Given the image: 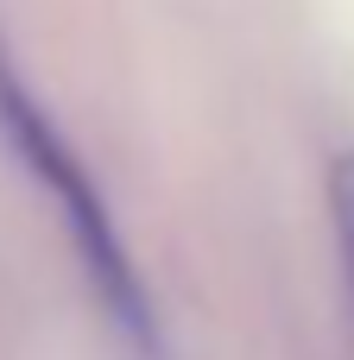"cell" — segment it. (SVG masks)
<instances>
[{
	"mask_svg": "<svg viewBox=\"0 0 354 360\" xmlns=\"http://www.w3.org/2000/svg\"><path fill=\"white\" fill-rule=\"evenodd\" d=\"M0 139L13 146L19 165L38 177V190L63 209L70 247H76V259H82V272H89L101 310L114 316V329H120L133 348L158 354V316H152L146 278H139V266H133V253H127V240H120V228H114V209H108L101 184L89 177V165L70 152L63 127L38 108V95H32L25 76L13 70L6 44H0Z\"/></svg>",
	"mask_w": 354,
	"mask_h": 360,
	"instance_id": "6da1fadb",
	"label": "cell"
},
{
	"mask_svg": "<svg viewBox=\"0 0 354 360\" xmlns=\"http://www.w3.org/2000/svg\"><path fill=\"white\" fill-rule=\"evenodd\" d=\"M329 221H336V247H342V266L354 285V152L329 165Z\"/></svg>",
	"mask_w": 354,
	"mask_h": 360,
	"instance_id": "7a4b0ae2",
	"label": "cell"
}]
</instances>
